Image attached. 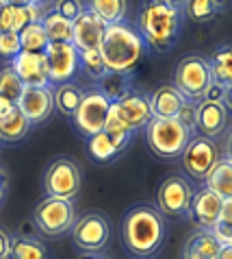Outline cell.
Listing matches in <instances>:
<instances>
[{
	"mask_svg": "<svg viewBox=\"0 0 232 259\" xmlns=\"http://www.w3.org/2000/svg\"><path fill=\"white\" fill-rule=\"evenodd\" d=\"M180 9H183V16H187L191 22H208L217 13L213 0H185Z\"/></svg>",
	"mask_w": 232,
	"mask_h": 259,
	"instance_id": "cell-32",
	"label": "cell"
},
{
	"mask_svg": "<svg viewBox=\"0 0 232 259\" xmlns=\"http://www.w3.org/2000/svg\"><path fill=\"white\" fill-rule=\"evenodd\" d=\"M9 259H50L46 246L35 237H11Z\"/></svg>",
	"mask_w": 232,
	"mask_h": 259,
	"instance_id": "cell-28",
	"label": "cell"
},
{
	"mask_svg": "<svg viewBox=\"0 0 232 259\" xmlns=\"http://www.w3.org/2000/svg\"><path fill=\"white\" fill-rule=\"evenodd\" d=\"M221 205H223V200L217 196L215 192H211L208 188H202V190L193 192V198H191L187 215H191V220L200 229H211L215 225L217 215H219Z\"/></svg>",
	"mask_w": 232,
	"mask_h": 259,
	"instance_id": "cell-19",
	"label": "cell"
},
{
	"mask_svg": "<svg viewBox=\"0 0 232 259\" xmlns=\"http://www.w3.org/2000/svg\"><path fill=\"white\" fill-rule=\"evenodd\" d=\"M221 246H232V200H223L215 225L208 229Z\"/></svg>",
	"mask_w": 232,
	"mask_h": 259,
	"instance_id": "cell-30",
	"label": "cell"
},
{
	"mask_svg": "<svg viewBox=\"0 0 232 259\" xmlns=\"http://www.w3.org/2000/svg\"><path fill=\"white\" fill-rule=\"evenodd\" d=\"M137 31L148 50L167 53L176 46L183 31V9L167 0H143L137 16Z\"/></svg>",
	"mask_w": 232,
	"mask_h": 259,
	"instance_id": "cell-2",
	"label": "cell"
},
{
	"mask_svg": "<svg viewBox=\"0 0 232 259\" xmlns=\"http://www.w3.org/2000/svg\"><path fill=\"white\" fill-rule=\"evenodd\" d=\"M18 37H20L22 53H43V50L48 48V44H50L41 22H33V24H28L26 28H22V31L18 33Z\"/></svg>",
	"mask_w": 232,
	"mask_h": 259,
	"instance_id": "cell-29",
	"label": "cell"
},
{
	"mask_svg": "<svg viewBox=\"0 0 232 259\" xmlns=\"http://www.w3.org/2000/svg\"><path fill=\"white\" fill-rule=\"evenodd\" d=\"M202 100H206V103H219V105H226L228 107V100H230V88H223L219 83H211L204 92V96Z\"/></svg>",
	"mask_w": 232,
	"mask_h": 259,
	"instance_id": "cell-37",
	"label": "cell"
},
{
	"mask_svg": "<svg viewBox=\"0 0 232 259\" xmlns=\"http://www.w3.org/2000/svg\"><path fill=\"white\" fill-rule=\"evenodd\" d=\"M81 259H106V257H100V255H83Z\"/></svg>",
	"mask_w": 232,
	"mask_h": 259,
	"instance_id": "cell-47",
	"label": "cell"
},
{
	"mask_svg": "<svg viewBox=\"0 0 232 259\" xmlns=\"http://www.w3.org/2000/svg\"><path fill=\"white\" fill-rule=\"evenodd\" d=\"M9 66L20 76L24 88H50L48 66L43 53H20Z\"/></svg>",
	"mask_w": 232,
	"mask_h": 259,
	"instance_id": "cell-18",
	"label": "cell"
},
{
	"mask_svg": "<svg viewBox=\"0 0 232 259\" xmlns=\"http://www.w3.org/2000/svg\"><path fill=\"white\" fill-rule=\"evenodd\" d=\"M230 122V109L219 103H206L200 100L195 103V131L204 138H219L228 128Z\"/></svg>",
	"mask_w": 232,
	"mask_h": 259,
	"instance_id": "cell-16",
	"label": "cell"
},
{
	"mask_svg": "<svg viewBox=\"0 0 232 259\" xmlns=\"http://www.w3.org/2000/svg\"><path fill=\"white\" fill-rule=\"evenodd\" d=\"M208 61V68H211V78L215 83L223 85V88H230L232 85V48L230 44H223L211 55Z\"/></svg>",
	"mask_w": 232,
	"mask_h": 259,
	"instance_id": "cell-25",
	"label": "cell"
},
{
	"mask_svg": "<svg viewBox=\"0 0 232 259\" xmlns=\"http://www.w3.org/2000/svg\"><path fill=\"white\" fill-rule=\"evenodd\" d=\"M24 90V83L20 81V76L13 72L11 66L0 68V96H5L11 103H18V98Z\"/></svg>",
	"mask_w": 232,
	"mask_h": 259,
	"instance_id": "cell-33",
	"label": "cell"
},
{
	"mask_svg": "<svg viewBox=\"0 0 232 259\" xmlns=\"http://www.w3.org/2000/svg\"><path fill=\"white\" fill-rule=\"evenodd\" d=\"M85 96L83 88L74 81H68V83H61V85H54L52 90V103H54V109L61 113L65 118H72L81 105V100Z\"/></svg>",
	"mask_w": 232,
	"mask_h": 259,
	"instance_id": "cell-22",
	"label": "cell"
},
{
	"mask_svg": "<svg viewBox=\"0 0 232 259\" xmlns=\"http://www.w3.org/2000/svg\"><path fill=\"white\" fill-rule=\"evenodd\" d=\"M193 188L185 177L171 175L158 185L156 192V209L167 218H183L189 211L191 198H193Z\"/></svg>",
	"mask_w": 232,
	"mask_h": 259,
	"instance_id": "cell-12",
	"label": "cell"
},
{
	"mask_svg": "<svg viewBox=\"0 0 232 259\" xmlns=\"http://www.w3.org/2000/svg\"><path fill=\"white\" fill-rule=\"evenodd\" d=\"M100 57L104 61L106 72L118 74H133L135 68L143 61L148 46L137 31V26L128 24L126 20L118 24H108L104 28L102 41H100Z\"/></svg>",
	"mask_w": 232,
	"mask_h": 259,
	"instance_id": "cell-3",
	"label": "cell"
},
{
	"mask_svg": "<svg viewBox=\"0 0 232 259\" xmlns=\"http://www.w3.org/2000/svg\"><path fill=\"white\" fill-rule=\"evenodd\" d=\"M187 103L185 96L173 85H161L150 96V111L152 118H176L180 107Z\"/></svg>",
	"mask_w": 232,
	"mask_h": 259,
	"instance_id": "cell-20",
	"label": "cell"
},
{
	"mask_svg": "<svg viewBox=\"0 0 232 259\" xmlns=\"http://www.w3.org/2000/svg\"><path fill=\"white\" fill-rule=\"evenodd\" d=\"M108 109H111V100H108L102 92L100 90L87 92L81 100V105H78L76 113L72 116L76 131L85 135L87 140L93 138V135L104 128L106 118H108Z\"/></svg>",
	"mask_w": 232,
	"mask_h": 259,
	"instance_id": "cell-11",
	"label": "cell"
},
{
	"mask_svg": "<svg viewBox=\"0 0 232 259\" xmlns=\"http://www.w3.org/2000/svg\"><path fill=\"white\" fill-rule=\"evenodd\" d=\"M221 148L213 138H204L200 133H193L187 146L180 155L183 159V168L189 172L191 179L195 181H206V177L211 175V170L215 168L221 159Z\"/></svg>",
	"mask_w": 232,
	"mask_h": 259,
	"instance_id": "cell-7",
	"label": "cell"
},
{
	"mask_svg": "<svg viewBox=\"0 0 232 259\" xmlns=\"http://www.w3.org/2000/svg\"><path fill=\"white\" fill-rule=\"evenodd\" d=\"M72 240L85 255H98L111 240V222L102 213H85L72 225Z\"/></svg>",
	"mask_w": 232,
	"mask_h": 259,
	"instance_id": "cell-10",
	"label": "cell"
},
{
	"mask_svg": "<svg viewBox=\"0 0 232 259\" xmlns=\"http://www.w3.org/2000/svg\"><path fill=\"white\" fill-rule=\"evenodd\" d=\"M13 107H16V103H11V100H7L5 96H0V120H3Z\"/></svg>",
	"mask_w": 232,
	"mask_h": 259,
	"instance_id": "cell-41",
	"label": "cell"
},
{
	"mask_svg": "<svg viewBox=\"0 0 232 259\" xmlns=\"http://www.w3.org/2000/svg\"><path fill=\"white\" fill-rule=\"evenodd\" d=\"M228 3H230V0H213V5H215V9H217V11L226 9V7H228Z\"/></svg>",
	"mask_w": 232,
	"mask_h": 259,
	"instance_id": "cell-45",
	"label": "cell"
},
{
	"mask_svg": "<svg viewBox=\"0 0 232 259\" xmlns=\"http://www.w3.org/2000/svg\"><path fill=\"white\" fill-rule=\"evenodd\" d=\"M7 183H9V179H7V172L3 170V165H0V203H3V198H5Z\"/></svg>",
	"mask_w": 232,
	"mask_h": 259,
	"instance_id": "cell-42",
	"label": "cell"
},
{
	"mask_svg": "<svg viewBox=\"0 0 232 259\" xmlns=\"http://www.w3.org/2000/svg\"><path fill=\"white\" fill-rule=\"evenodd\" d=\"M78 61H81V68L89 74L93 81H100L104 74H106V68H104V61L100 57V50H83L78 53Z\"/></svg>",
	"mask_w": 232,
	"mask_h": 259,
	"instance_id": "cell-34",
	"label": "cell"
},
{
	"mask_svg": "<svg viewBox=\"0 0 232 259\" xmlns=\"http://www.w3.org/2000/svg\"><path fill=\"white\" fill-rule=\"evenodd\" d=\"M104 28L106 24L102 20L85 7V11L72 22V44H74L78 53H83V50H96L100 46V41H102Z\"/></svg>",
	"mask_w": 232,
	"mask_h": 259,
	"instance_id": "cell-17",
	"label": "cell"
},
{
	"mask_svg": "<svg viewBox=\"0 0 232 259\" xmlns=\"http://www.w3.org/2000/svg\"><path fill=\"white\" fill-rule=\"evenodd\" d=\"M18 109L24 113V118L31 124H41L54 111L52 90L50 88H24L16 103Z\"/></svg>",
	"mask_w": 232,
	"mask_h": 259,
	"instance_id": "cell-15",
	"label": "cell"
},
{
	"mask_svg": "<svg viewBox=\"0 0 232 259\" xmlns=\"http://www.w3.org/2000/svg\"><path fill=\"white\" fill-rule=\"evenodd\" d=\"M211 83H213V78H211L208 61L204 59V57H200V55H189L176 66L171 85L185 96V100L200 103L202 96H204V92H206V88Z\"/></svg>",
	"mask_w": 232,
	"mask_h": 259,
	"instance_id": "cell-6",
	"label": "cell"
},
{
	"mask_svg": "<svg viewBox=\"0 0 232 259\" xmlns=\"http://www.w3.org/2000/svg\"><path fill=\"white\" fill-rule=\"evenodd\" d=\"M143 131H146L148 148L161 159H178L189 138L195 133L178 118H152Z\"/></svg>",
	"mask_w": 232,
	"mask_h": 259,
	"instance_id": "cell-4",
	"label": "cell"
},
{
	"mask_svg": "<svg viewBox=\"0 0 232 259\" xmlns=\"http://www.w3.org/2000/svg\"><path fill=\"white\" fill-rule=\"evenodd\" d=\"M33 220H35V227L43 235H50V237L63 235L70 231L76 220L74 203L72 200H63V198H54V196H46L35 207Z\"/></svg>",
	"mask_w": 232,
	"mask_h": 259,
	"instance_id": "cell-9",
	"label": "cell"
},
{
	"mask_svg": "<svg viewBox=\"0 0 232 259\" xmlns=\"http://www.w3.org/2000/svg\"><path fill=\"white\" fill-rule=\"evenodd\" d=\"M167 3H171V5H176V7H183V5H185V0H167Z\"/></svg>",
	"mask_w": 232,
	"mask_h": 259,
	"instance_id": "cell-48",
	"label": "cell"
},
{
	"mask_svg": "<svg viewBox=\"0 0 232 259\" xmlns=\"http://www.w3.org/2000/svg\"><path fill=\"white\" fill-rule=\"evenodd\" d=\"M85 7L91 13H96L108 26V24H118V22H124L126 20L128 0H89Z\"/></svg>",
	"mask_w": 232,
	"mask_h": 259,
	"instance_id": "cell-26",
	"label": "cell"
},
{
	"mask_svg": "<svg viewBox=\"0 0 232 259\" xmlns=\"http://www.w3.org/2000/svg\"><path fill=\"white\" fill-rule=\"evenodd\" d=\"M221 244L208 229H198L185 244V259H215Z\"/></svg>",
	"mask_w": 232,
	"mask_h": 259,
	"instance_id": "cell-21",
	"label": "cell"
},
{
	"mask_svg": "<svg viewBox=\"0 0 232 259\" xmlns=\"http://www.w3.org/2000/svg\"><path fill=\"white\" fill-rule=\"evenodd\" d=\"M83 185V172L81 165L70 157H59V159L50 161L43 175V188L48 196L63 198V200H74L81 192Z\"/></svg>",
	"mask_w": 232,
	"mask_h": 259,
	"instance_id": "cell-8",
	"label": "cell"
},
{
	"mask_svg": "<svg viewBox=\"0 0 232 259\" xmlns=\"http://www.w3.org/2000/svg\"><path fill=\"white\" fill-rule=\"evenodd\" d=\"M41 26L50 44H72V22L50 9L41 20Z\"/></svg>",
	"mask_w": 232,
	"mask_h": 259,
	"instance_id": "cell-27",
	"label": "cell"
},
{
	"mask_svg": "<svg viewBox=\"0 0 232 259\" xmlns=\"http://www.w3.org/2000/svg\"><path fill=\"white\" fill-rule=\"evenodd\" d=\"M11 13L13 7L7 5V0H0V33L11 31Z\"/></svg>",
	"mask_w": 232,
	"mask_h": 259,
	"instance_id": "cell-39",
	"label": "cell"
},
{
	"mask_svg": "<svg viewBox=\"0 0 232 259\" xmlns=\"http://www.w3.org/2000/svg\"><path fill=\"white\" fill-rule=\"evenodd\" d=\"M7 5L13 7V9H18V7H28V5H33V0H7Z\"/></svg>",
	"mask_w": 232,
	"mask_h": 259,
	"instance_id": "cell-44",
	"label": "cell"
},
{
	"mask_svg": "<svg viewBox=\"0 0 232 259\" xmlns=\"http://www.w3.org/2000/svg\"><path fill=\"white\" fill-rule=\"evenodd\" d=\"M20 53H22V48H20L18 33H11V31L0 33V59L11 63Z\"/></svg>",
	"mask_w": 232,
	"mask_h": 259,
	"instance_id": "cell-35",
	"label": "cell"
},
{
	"mask_svg": "<svg viewBox=\"0 0 232 259\" xmlns=\"http://www.w3.org/2000/svg\"><path fill=\"white\" fill-rule=\"evenodd\" d=\"M187 128H191V131H195V103H191V100H187V103L180 107L178 116H176Z\"/></svg>",
	"mask_w": 232,
	"mask_h": 259,
	"instance_id": "cell-38",
	"label": "cell"
},
{
	"mask_svg": "<svg viewBox=\"0 0 232 259\" xmlns=\"http://www.w3.org/2000/svg\"><path fill=\"white\" fill-rule=\"evenodd\" d=\"M137 259H148V257H137Z\"/></svg>",
	"mask_w": 232,
	"mask_h": 259,
	"instance_id": "cell-49",
	"label": "cell"
},
{
	"mask_svg": "<svg viewBox=\"0 0 232 259\" xmlns=\"http://www.w3.org/2000/svg\"><path fill=\"white\" fill-rule=\"evenodd\" d=\"M206 188L215 192L221 200H232V159L226 155L206 177Z\"/></svg>",
	"mask_w": 232,
	"mask_h": 259,
	"instance_id": "cell-24",
	"label": "cell"
},
{
	"mask_svg": "<svg viewBox=\"0 0 232 259\" xmlns=\"http://www.w3.org/2000/svg\"><path fill=\"white\" fill-rule=\"evenodd\" d=\"M120 235L124 246L135 257L156 255L167 237V222L165 215L156 209V205L139 203L130 207L120 227Z\"/></svg>",
	"mask_w": 232,
	"mask_h": 259,
	"instance_id": "cell-1",
	"label": "cell"
},
{
	"mask_svg": "<svg viewBox=\"0 0 232 259\" xmlns=\"http://www.w3.org/2000/svg\"><path fill=\"white\" fill-rule=\"evenodd\" d=\"M43 57H46L50 85L68 83L81 70L78 50L74 48V44H48V48L43 50Z\"/></svg>",
	"mask_w": 232,
	"mask_h": 259,
	"instance_id": "cell-14",
	"label": "cell"
},
{
	"mask_svg": "<svg viewBox=\"0 0 232 259\" xmlns=\"http://www.w3.org/2000/svg\"><path fill=\"white\" fill-rule=\"evenodd\" d=\"M100 92L111 100H118L120 96H124L130 90V74H118V72H106V74L100 78Z\"/></svg>",
	"mask_w": 232,
	"mask_h": 259,
	"instance_id": "cell-31",
	"label": "cell"
},
{
	"mask_svg": "<svg viewBox=\"0 0 232 259\" xmlns=\"http://www.w3.org/2000/svg\"><path fill=\"white\" fill-rule=\"evenodd\" d=\"M9 250H11V235L0 229V259H9Z\"/></svg>",
	"mask_w": 232,
	"mask_h": 259,
	"instance_id": "cell-40",
	"label": "cell"
},
{
	"mask_svg": "<svg viewBox=\"0 0 232 259\" xmlns=\"http://www.w3.org/2000/svg\"><path fill=\"white\" fill-rule=\"evenodd\" d=\"M133 135L135 133H130L128 128L113 116L111 109H108V118H106L104 128L100 133L93 135V138L87 140V150H89V157L93 161L102 163V165L111 163L128 148Z\"/></svg>",
	"mask_w": 232,
	"mask_h": 259,
	"instance_id": "cell-5",
	"label": "cell"
},
{
	"mask_svg": "<svg viewBox=\"0 0 232 259\" xmlns=\"http://www.w3.org/2000/svg\"><path fill=\"white\" fill-rule=\"evenodd\" d=\"M215 259H232V246H221Z\"/></svg>",
	"mask_w": 232,
	"mask_h": 259,
	"instance_id": "cell-43",
	"label": "cell"
},
{
	"mask_svg": "<svg viewBox=\"0 0 232 259\" xmlns=\"http://www.w3.org/2000/svg\"><path fill=\"white\" fill-rule=\"evenodd\" d=\"M111 113L130 133H137V131H141V128H146V124L152 120L150 96L139 90L130 88L124 96H120L118 100L111 103Z\"/></svg>",
	"mask_w": 232,
	"mask_h": 259,
	"instance_id": "cell-13",
	"label": "cell"
},
{
	"mask_svg": "<svg viewBox=\"0 0 232 259\" xmlns=\"http://www.w3.org/2000/svg\"><path fill=\"white\" fill-rule=\"evenodd\" d=\"M54 0H33V5H46V7H52Z\"/></svg>",
	"mask_w": 232,
	"mask_h": 259,
	"instance_id": "cell-46",
	"label": "cell"
},
{
	"mask_svg": "<svg viewBox=\"0 0 232 259\" xmlns=\"http://www.w3.org/2000/svg\"><path fill=\"white\" fill-rule=\"evenodd\" d=\"M52 11L59 13V16L65 20H70V22H74V20L85 11V3L83 0H54Z\"/></svg>",
	"mask_w": 232,
	"mask_h": 259,
	"instance_id": "cell-36",
	"label": "cell"
},
{
	"mask_svg": "<svg viewBox=\"0 0 232 259\" xmlns=\"http://www.w3.org/2000/svg\"><path fill=\"white\" fill-rule=\"evenodd\" d=\"M31 122L24 118L18 107L7 113V116L0 120V144H18L31 133Z\"/></svg>",
	"mask_w": 232,
	"mask_h": 259,
	"instance_id": "cell-23",
	"label": "cell"
}]
</instances>
